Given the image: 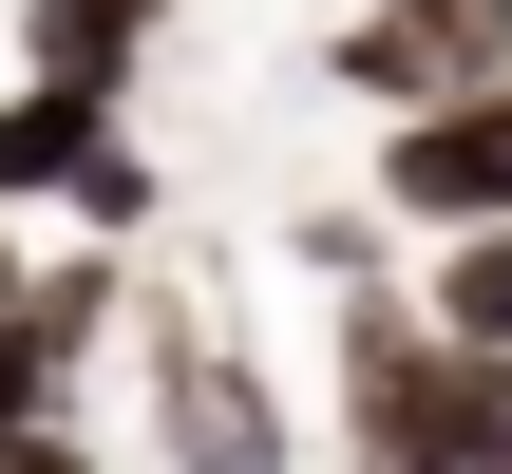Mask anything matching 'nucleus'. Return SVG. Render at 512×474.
I'll list each match as a JSON object with an SVG mask.
<instances>
[{
    "label": "nucleus",
    "mask_w": 512,
    "mask_h": 474,
    "mask_svg": "<svg viewBox=\"0 0 512 474\" xmlns=\"http://www.w3.org/2000/svg\"><path fill=\"white\" fill-rule=\"evenodd\" d=\"M342 437H361V474H512V361L456 342L437 304H361L342 323Z\"/></svg>",
    "instance_id": "obj_1"
},
{
    "label": "nucleus",
    "mask_w": 512,
    "mask_h": 474,
    "mask_svg": "<svg viewBox=\"0 0 512 474\" xmlns=\"http://www.w3.org/2000/svg\"><path fill=\"white\" fill-rule=\"evenodd\" d=\"M95 152H114V114H95V95H57V76H19V95H0V190H95Z\"/></svg>",
    "instance_id": "obj_5"
},
{
    "label": "nucleus",
    "mask_w": 512,
    "mask_h": 474,
    "mask_svg": "<svg viewBox=\"0 0 512 474\" xmlns=\"http://www.w3.org/2000/svg\"><path fill=\"white\" fill-rule=\"evenodd\" d=\"M19 304H38V285H19V228H0V323H19Z\"/></svg>",
    "instance_id": "obj_11"
},
{
    "label": "nucleus",
    "mask_w": 512,
    "mask_h": 474,
    "mask_svg": "<svg viewBox=\"0 0 512 474\" xmlns=\"http://www.w3.org/2000/svg\"><path fill=\"white\" fill-rule=\"evenodd\" d=\"M380 209H399V228H437V247L512 228V95H456V114H399V133H380Z\"/></svg>",
    "instance_id": "obj_3"
},
{
    "label": "nucleus",
    "mask_w": 512,
    "mask_h": 474,
    "mask_svg": "<svg viewBox=\"0 0 512 474\" xmlns=\"http://www.w3.org/2000/svg\"><path fill=\"white\" fill-rule=\"evenodd\" d=\"M0 474H114V456H95L76 418H38V437H0Z\"/></svg>",
    "instance_id": "obj_10"
},
{
    "label": "nucleus",
    "mask_w": 512,
    "mask_h": 474,
    "mask_svg": "<svg viewBox=\"0 0 512 474\" xmlns=\"http://www.w3.org/2000/svg\"><path fill=\"white\" fill-rule=\"evenodd\" d=\"M152 19H171V0H38V19H19V57H38L57 95H95V114H114V95H133V57H152Z\"/></svg>",
    "instance_id": "obj_4"
},
{
    "label": "nucleus",
    "mask_w": 512,
    "mask_h": 474,
    "mask_svg": "<svg viewBox=\"0 0 512 474\" xmlns=\"http://www.w3.org/2000/svg\"><path fill=\"white\" fill-rule=\"evenodd\" d=\"M437 323L512 361V228H475V247H437Z\"/></svg>",
    "instance_id": "obj_7"
},
{
    "label": "nucleus",
    "mask_w": 512,
    "mask_h": 474,
    "mask_svg": "<svg viewBox=\"0 0 512 474\" xmlns=\"http://www.w3.org/2000/svg\"><path fill=\"white\" fill-rule=\"evenodd\" d=\"M57 380H76V361H57L38 323H0V437H38V418H57Z\"/></svg>",
    "instance_id": "obj_8"
},
{
    "label": "nucleus",
    "mask_w": 512,
    "mask_h": 474,
    "mask_svg": "<svg viewBox=\"0 0 512 474\" xmlns=\"http://www.w3.org/2000/svg\"><path fill=\"white\" fill-rule=\"evenodd\" d=\"M152 209H171V190H152V152H95V190H76V228H114V247H133Z\"/></svg>",
    "instance_id": "obj_9"
},
{
    "label": "nucleus",
    "mask_w": 512,
    "mask_h": 474,
    "mask_svg": "<svg viewBox=\"0 0 512 474\" xmlns=\"http://www.w3.org/2000/svg\"><path fill=\"white\" fill-rule=\"evenodd\" d=\"M323 76H342L380 133H399V114H456V95H512V0H361Z\"/></svg>",
    "instance_id": "obj_2"
},
{
    "label": "nucleus",
    "mask_w": 512,
    "mask_h": 474,
    "mask_svg": "<svg viewBox=\"0 0 512 474\" xmlns=\"http://www.w3.org/2000/svg\"><path fill=\"white\" fill-rule=\"evenodd\" d=\"M171 437H190V474H266V399H247V361H190V380H171Z\"/></svg>",
    "instance_id": "obj_6"
}]
</instances>
